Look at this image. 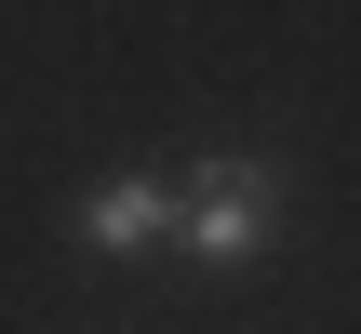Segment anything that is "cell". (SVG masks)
<instances>
[{
    "label": "cell",
    "mask_w": 361,
    "mask_h": 334,
    "mask_svg": "<svg viewBox=\"0 0 361 334\" xmlns=\"http://www.w3.org/2000/svg\"><path fill=\"white\" fill-rule=\"evenodd\" d=\"M174 228H188L214 268H241V254L268 241V161H201V174L174 187Z\"/></svg>",
    "instance_id": "6da1fadb"
},
{
    "label": "cell",
    "mask_w": 361,
    "mask_h": 334,
    "mask_svg": "<svg viewBox=\"0 0 361 334\" xmlns=\"http://www.w3.org/2000/svg\"><path fill=\"white\" fill-rule=\"evenodd\" d=\"M147 228H174V187H147V174H121V187L80 201V241H94V254H134Z\"/></svg>",
    "instance_id": "7a4b0ae2"
}]
</instances>
